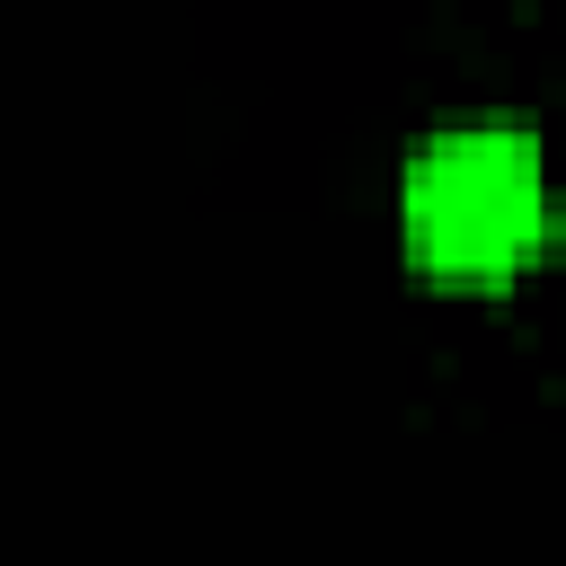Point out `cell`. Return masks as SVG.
Here are the masks:
<instances>
[{"label": "cell", "mask_w": 566, "mask_h": 566, "mask_svg": "<svg viewBox=\"0 0 566 566\" xmlns=\"http://www.w3.org/2000/svg\"><path fill=\"white\" fill-rule=\"evenodd\" d=\"M407 256L433 283H513L548 248V159L522 124H460L407 159Z\"/></svg>", "instance_id": "cell-1"}]
</instances>
